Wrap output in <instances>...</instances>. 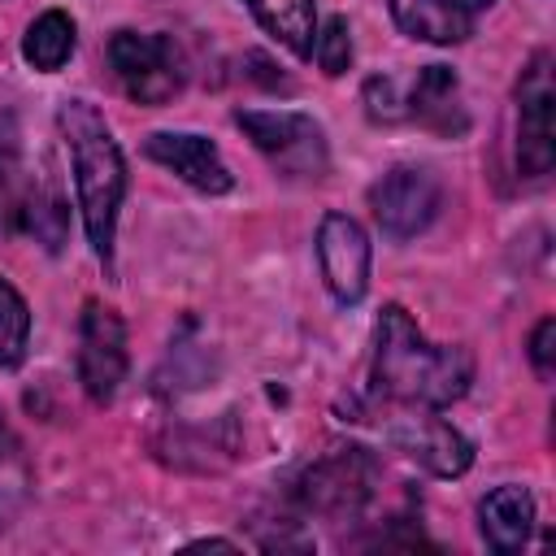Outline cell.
I'll return each instance as SVG.
<instances>
[{"mask_svg":"<svg viewBox=\"0 0 556 556\" xmlns=\"http://www.w3.org/2000/svg\"><path fill=\"white\" fill-rule=\"evenodd\" d=\"M143 152H148V161L165 165L200 195H226L235 187V174L226 169L217 143L195 130H152L143 139Z\"/></svg>","mask_w":556,"mask_h":556,"instance_id":"8fae6325","label":"cell"},{"mask_svg":"<svg viewBox=\"0 0 556 556\" xmlns=\"http://www.w3.org/2000/svg\"><path fill=\"white\" fill-rule=\"evenodd\" d=\"M317 269H321V282L326 291L352 308L365 300L369 291V265H374V248H369V235L356 217L348 213H326L317 222Z\"/></svg>","mask_w":556,"mask_h":556,"instance_id":"30bf717a","label":"cell"},{"mask_svg":"<svg viewBox=\"0 0 556 556\" xmlns=\"http://www.w3.org/2000/svg\"><path fill=\"white\" fill-rule=\"evenodd\" d=\"M130 369L126 356V321L117 317V308L87 300L83 317H78V382L87 391L91 404H113V395L122 391Z\"/></svg>","mask_w":556,"mask_h":556,"instance_id":"ba28073f","label":"cell"},{"mask_svg":"<svg viewBox=\"0 0 556 556\" xmlns=\"http://www.w3.org/2000/svg\"><path fill=\"white\" fill-rule=\"evenodd\" d=\"M374 495V460L365 447H334L313 460L295 486L304 513L321 517H356Z\"/></svg>","mask_w":556,"mask_h":556,"instance_id":"9c48e42d","label":"cell"},{"mask_svg":"<svg viewBox=\"0 0 556 556\" xmlns=\"http://www.w3.org/2000/svg\"><path fill=\"white\" fill-rule=\"evenodd\" d=\"M369 382L387 404L447 408L469 391L473 356L460 343H430L400 304H387L374 330Z\"/></svg>","mask_w":556,"mask_h":556,"instance_id":"6da1fadb","label":"cell"},{"mask_svg":"<svg viewBox=\"0 0 556 556\" xmlns=\"http://www.w3.org/2000/svg\"><path fill=\"white\" fill-rule=\"evenodd\" d=\"M26 343H30V308L22 291L9 278H0V369L22 365Z\"/></svg>","mask_w":556,"mask_h":556,"instance_id":"d6986e66","label":"cell"},{"mask_svg":"<svg viewBox=\"0 0 556 556\" xmlns=\"http://www.w3.org/2000/svg\"><path fill=\"white\" fill-rule=\"evenodd\" d=\"M191 547H222V552H235L239 543H230V539H195Z\"/></svg>","mask_w":556,"mask_h":556,"instance_id":"cb8c5ba5","label":"cell"},{"mask_svg":"<svg viewBox=\"0 0 556 556\" xmlns=\"http://www.w3.org/2000/svg\"><path fill=\"white\" fill-rule=\"evenodd\" d=\"M109 65L135 104H169L182 91V56L169 35L117 30L109 39Z\"/></svg>","mask_w":556,"mask_h":556,"instance_id":"277c9868","label":"cell"},{"mask_svg":"<svg viewBox=\"0 0 556 556\" xmlns=\"http://www.w3.org/2000/svg\"><path fill=\"white\" fill-rule=\"evenodd\" d=\"M65 226H70V208H65V195H61V187H56L48 174H39V182H35V195H30V204H26V222H22V235H30V239H39L48 252H56V248L65 243Z\"/></svg>","mask_w":556,"mask_h":556,"instance_id":"ac0fdd59","label":"cell"},{"mask_svg":"<svg viewBox=\"0 0 556 556\" xmlns=\"http://www.w3.org/2000/svg\"><path fill=\"white\" fill-rule=\"evenodd\" d=\"M465 13H478V9H486V4H495V0H456Z\"/></svg>","mask_w":556,"mask_h":556,"instance_id":"d4e9b609","label":"cell"},{"mask_svg":"<svg viewBox=\"0 0 556 556\" xmlns=\"http://www.w3.org/2000/svg\"><path fill=\"white\" fill-rule=\"evenodd\" d=\"M235 126L282 178H321L330 165L326 130L313 113L295 109H239Z\"/></svg>","mask_w":556,"mask_h":556,"instance_id":"3957f363","label":"cell"},{"mask_svg":"<svg viewBox=\"0 0 556 556\" xmlns=\"http://www.w3.org/2000/svg\"><path fill=\"white\" fill-rule=\"evenodd\" d=\"M248 13L261 22L265 35H274L282 48L295 56L313 52V30H317V0H243Z\"/></svg>","mask_w":556,"mask_h":556,"instance_id":"e0dca14e","label":"cell"},{"mask_svg":"<svg viewBox=\"0 0 556 556\" xmlns=\"http://www.w3.org/2000/svg\"><path fill=\"white\" fill-rule=\"evenodd\" d=\"M74 43H78L74 17H70L65 9H43V13L26 26V35H22V56H26V65L39 70V74H56V70L74 56Z\"/></svg>","mask_w":556,"mask_h":556,"instance_id":"2e32d148","label":"cell"},{"mask_svg":"<svg viewBox=\"0 0 556 556\" xmlns=\"http://www.w3.org/2000/svg\"><path fill=\"white\" fill-rule=\"evenodd\" d=\"M361 100H365V113H369V122H382V126H391V122L408 117V104L400 100V87H395V78H387V74H374V78H365V87H361Z\"/></svg>","mask_w":556,"mask_h":556,"instance_id":"7402d4cb","label":"cell"},{"mask_svg":"<svg viewBox=\"0 0 556 556\" xmlns=\"http://www.w3.org/2000/svg\"><path fill=\"white\" fill-rule=\"evenodd\" d=\"M35 182H39V174L22 156L17 126H13V117H4L0 122V235H22Z\"/></svg>","mask_w":556,"mask_h":556,"instance_id":"9a60e30c","label":"cell"},{"mask_svg":"<svg viewBox=\"0 0 556 556\" xmlns=\"http://www.w3.org/2000/svg\"><path fill=\"white\" fill-rule=\"evenodd\" d=\"M22 495H26V460H22V447L9 434V426L0 421V521L17 508Z\"/></svg>","mask_w":556,"mask_h":556,"instance_id":"44dd1931","label":"cell"},{"mask_svg":"<svg viewBox=\"0 0 556 556\" xmlns=\"http://www.w3.org/2000/svg\"><path fill=\"white\" fill-rule=\"evenodd\" d=\"M395 26L417 43H460L473 35V13H465L456 0H391Z\"/></svg>","mask_w":556,"mask_h":556,"instance_id":"5bb4252c","label":"cell"},{"mask_svg":"<svg viewBox=\"0 0 556 556\" xmlns=\"http://www.w3.org/2000/svg\"><path fill=\"white\" fill-rule=\"evenodd\" d=\"M556 161V87L552 52H534L517 78V174L543 178Z\"/></svg>","mask_w":556,"mask_h":556,"instance_id":"8992f818","label":"cell"},{"mask_svg":"<svg viewBox=\"0 0 556 556\" xmlns=\"http://www.w3.org/2000/svg\"><path fill=\"white\" fill-rule=\"evenodd\" d=\"M439 204H443V182L426 165H391L369 187V208L387 239L421 235L439 217Z\"/></svg>","mask_w":556,"mask_h":556,"instance_id":"52a82bcc","label":"cell"},{"mask_svg":"<svg viewBox=\"0 0 556 556\" xmlns=\"http://www.w3.org/2000/svg\"><path fill=\"white\" fill-rule=\"evenodd\" d=\"M382 439L434 478H460L473 465V443L452 421H443L439 408L395 404V413L382 417Z\"/></svg>","mask_w":556,"mask_h":556,"instance_id":"5b68a950","label":"cell"},{"mask_svg":"<svg viewBox=\"0 0 556 556\" xmlns=\"http://www.w3.org/2000/svg\"><path fill=\"white\" fill-rule=\"evenodd\" d=\"M478 530H482L491 552H500V556L521 552L530 543V530H534V495L517 482L486 491L478 504Z\"/></svg>","mask_w":556,"mask_h":556,"instance_id":"7c38bea8","label":"cell"},{"mask_svg":"<svg viewBox=\"0 0 556 556\" xmlns=\"http://www.w3.org/2000/svg\"><path fill=\"white\" fill-rule=\"evenodd\" d=\"M408 113L434 135H460L469 126L460 109V83L447 65H421L408 91Z\"/></svg>","mask_w":556,"mask_h":556,"instance_id":"4fadbf2b","label":"cell"},{"mask_svg":"<svg viewBox=\"0 0 556 556\" xmlns=\"http://www.w3.org/2000/svg\"><path fill=\"white\" fill-rule=\"evenodd\" d=\"M530 365H534V374L539 378H552V369H556V317H543L534 330H530Z\"/></svg>","mask_w":556,"mask_h":556,"instance_id":"603a6c76","label":"cell"},{"mask_svg":"<svg viewBox=\"0 0 556 556\" xmlns=\"http://www.w3.org/2000/svg\"><path fill=\"white\" fill-rule=\"evenodd\" d=\"M56 130H61V143L70 152V178H74L87 243L109 265L113 235H117V213H122V200H126V156H122L104 113L83 96L61 100Z\"/></svg>","mask_w":556,"mask_h":556,"instance_id":"7a4b0ae2","label":"cell"},{"mask_svg":"<svg viewBox=\"0 0 556 556\" xmlns=\"http://www.w3.org/2000/svg\"><path fill=\"white\" fill-rule=\"evenodd\" d=\"M317 65H321V74H330V78H339L348 65H352V30H348V17H326L317 30H313V52H308Z\"/></svg>","mask_w":556,"mask_h":556,"instance_id":"ffe728a7","label":"cell"}]
</instances>
